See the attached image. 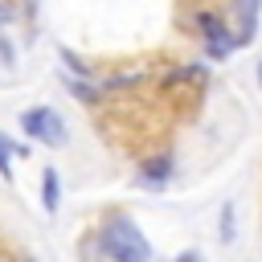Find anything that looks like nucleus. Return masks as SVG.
I'll return each instance as SVG.
<instances>
[{
    "label": "nucleus",
    "mask_w": 262,
    "mask_h": 262,
    "mask_svg": "<svg viewBox=\"0 0 262 262\" xmlns=\"http://www.w3.org/2000/svg\"><path fill=\"white\" fill-rule=\"evenodd\" d=\"M16 262H33V258H16Z\"/></svg>",
    "instance_id": "8"
},
{
    "label": "nucleus",
    "mask_w": 262,
    "mask_h": 262,
    "mask_svg": "<svg viewBox=\"0 0 262 262\" xmlns=\"http://www.w3.org/2000/svg\"><path fill=\"white\" fill-rule=\"evenodd\" d=\"M258 86H262V61H258Z\"/></svg>",
    "instance_id": "7"
},
{
    "label": "nucleus",
    "mask_w": 262,
    "mask_h": 262,
    "mask_svg": "<svg viewBox=\"0 0 262 262\" xmlns=\"http://www.w3.org/2000/svg\"><path fill=\"white\" fill-rule=\"evenodd\" d=\"M102 254L106 258H115V262H147L151 258V246H147V237L135 229V221L131 217H111L106 225H102Z\"/></svg>",
    "instance_id": "1"
},
{
    "label": "nucleus",
    "mask_w": 262,
    "mask_h": 262,
    "mask_svg": "<svg viewBox=\"0 0 262 262\" xmlns=\"http://www.w3.org/2000/svg\"><path fill=\"white\" fill-rule=\"evenodd\" d=\"M20 131L29 135V139H37V143H49V147H61L70 135H66V123H61V115L53 111V106H33V111H25L20 115Z\"/></svg>",
    "instance_id": "2"
},
{
    "label": "nucleus",
    "mask_w": 262,
    "mask_h": 262,
    "mask_svg": "<svg viewBox=\"0 0 262 262\" xmlns=\"http://www.w3.org/2000/svg\"><path fill=\"white\" fill-rule=\"evenodd\" d=\"M201 29H205V37H209V45H213L217 53H225V49H229V41L221 37L225 29H221V20H217V16H201Z\"/></svg>",
    "instance_id": "3"
},
{
    "label": "nucleus",
    "mask_w": 262,
    "mask_h": 262,
    "mask_svg": "<svg viewBox=\"0 0 262 262\" xmlns=\"http://www.w3.org/2000/svg\"><path fill=\"white\" fill-rule=\"evenodd\" d=\"M233 233H237L233 229V205H225L221 209V242H233Z\"/></svg>",
    "instance_id": "5"
},
{
    "label": "nucleus",
    "mask_w": 262,
    "mask_h": 262,
    "mask_svg": "<svg viewBox=\"0 0 262 262\" xmlns=\"http://www.w3.org/2000/svg\"><path fill=\"white\" fill-rule=\"evenodd\" d=\"M57 201H61V196H57V172H53V168H45V176H41V205L53 213V209H57Z\"/></svg>",
    "instance_id": "4"
},
{
    "label": "nucleus",
    "mask_w": 262,
    "mask_h": 262,
    "mask_svg": "<svg viewBox=\"0 0 262 262\" xmlns=\"http://www.w3.org/2000/svg\"><path fill=\"white\" fill-rule=\"evenodd\" d=\"M8 160H12V143L0 139V176H12V164H8Z\"/></svg>",
    "instance_id": "6"
}]
</instances>
